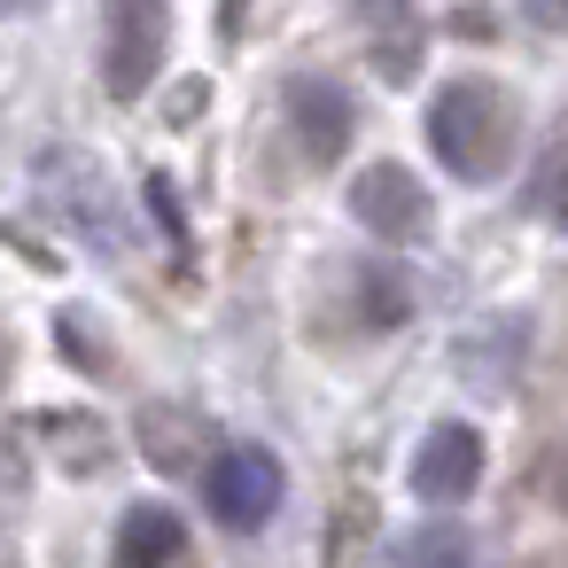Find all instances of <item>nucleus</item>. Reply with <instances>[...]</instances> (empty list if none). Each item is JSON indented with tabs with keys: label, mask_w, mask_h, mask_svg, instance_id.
Instances as JSON below:
<instances>
[{
	"label": "nucleus",
	"mask_w": 568,
	"mask_h": 568,
	"mask_svg": "<svg viewBox=\"0 0 568 568\" xmlns=\"http://www.w3.org/2000/svg\"><path fill=\"white\" fill-rule=\"evenodd\" d=\"M195 436H203L195 413H172V405H149V413H141V452H149L164 475L195 467Z\"/></svg>",
	"instance_id": "9"
},
{
	"label": "nucleus",
	"mask_w": 568,
	"mask_h": 568,
	"mask_svg": "<svg viewBox=\"0 0 568 568\" xmlns=\"http://www.w3.org/2000/svg\"><path fill=\"white\" fill-rule=\"evenodd\" d=\"M343 9H358V17H397L405 0H343Z\"/></svg>",
	"instance_id": "13"
},
{
	"label": "nucleus",
	"mask_w": 568,
	"mask_h": 568,
	"mask_svg": "<svg viewBox=\"0 0 568 568\" xmlns=\"http://www.w3.org/2000/svg\"><path fill=\"white\" fill-rule=\"evenodd\" d=\"M552 211H560V226H568V187H560V203H552Z\"/></svg>",
	"instance_id": "14"
},
{
	"label": "nucleus",
	"mask_w": 568,
	"mask_h": 568,
	"mask_svg": "<svg viewBox=\"0 0 568 568\" xmlns=\"http://www.w3.org/2000/svg\"><path fill=\"white\" fill-rule=\"evenodd\" d=\"M351 219L366 226V234H382V242H420L428 226H436V203H428V187H420V172H405V164H366L358 180H351Z\"/></svg>",
	"instance_id": "5"
},
{
	"label": "nucleus",
	"mask_w": 568,
	"mask_h": 568,
	"mask_svg": "<svg viewBox=\"0 0 568 568\" xmlns=\"http://www.w3.org/2000/svg\"><path fill=\"white\" fill-rule=\"evenodd\" d=\"M475 483H483V436L467 420H436L420 436V452H413V490L428 506H459Z\"/></svg>",
	"instance_id": "7"
},
{
	"label": "nucleus",
	"mask_w": 568,
	"mask_h": 568,
	"mask_svg": "<svg viewBox=\"0 0 568 568\" xmlns=\"http://www.w3.org/2000/svg\"><path fill=\"white\" fill-rule=\"evenodd\" d=\"M288 125H296V149L312 156V164H343V149H351V133H358V102H351V87L343 79H288Z\"/></svg>",
	"instance_id": "6"
},
{
	"label": "nucleus",
	"mask_w": 568,
	"mask_h": 568,
	"mask_svg": "<svg viewBox=\"0 0 568 568\" xmlns=\"http://www.w3.org/2000/svg\"><path fill=\"white\" fill-rule=\"evenodd\" d=\"M413 312V296H405V273H389V265H366L358 273V320L366 327H397Z\"/></svg>",
	"instance_id": "11"
},
{
	"label": "nucleus",
	"mask_w": 568,
	"mask_h": 568,
	"mask_svg": "<svg viewBox=\"0 0 568 568\" xmlns=\"http://www.w3.org/2000/svg\"><path fill=\"white\" fill-rule=\"evenodd\" d=\"M164 48H172V0H110V48H102L110 102H141L164 71Z\"/></svg>",
	"instance_id": "4"
},
{
	"label": "nucleus",
	"mask_w": 568,
	"mask_h": 568,
	"mask_svg": "<svg viewBox=\"0 0 568 568\" xmlns=\"http://www.w3.org/2000/svg\"><path fill=\"white\" fill-rule=\"evenodd\" d=\"M187 552V529L172 506H125L118 521V568H172Z\"/></svg>",
	"instance_id": "8"
},
{
	"label": "nucleus",
	"mask_w": 568,
	"mask_h": 568,
	"mask_svg": "<svg viewBox=\"0 0 568 568\" xmlns=\"http://www.w3.org/2000/svg\"><path fill=\"white\" fill-rule=\"evenodd\" d=\"M397 568H475V537L459 521H428L397 545Z\"/></svg>",
	"instance_id": "10"
},
{
	"label": "nucleus",
	"mask_w": 568,
	"mask_h": 568,
	"mask_svg": "<svg viewBox=\"0 0 568 568\" xmlns=\"http://www.w3.org/2000/svg\"><path fill=\"white\" fill-rule=\"evenodd\" d=\"M529 17L537 24H568V0H529Z\"/></svg>",
	"instance_id": "12"
},
{
	"label": "nucleus",
	"mask_w": 568,
	"mask_h": 568,
	"mask_svg": "<svg viewBox=\"0 0 568 568\" xmlns=\"http://www.w3.org/2000/svg\"><path fill=\"white\" fill-rule=\"evenodd\" d=\"M40 195L55 203V219L71 234H87V250H125V211L110 195V172L87 149H40Z\"/></svg>",
	"instance_id": "2"
},
{
	"label": "nucleus",
	"mask_w": 568,
	"mask_h": 568,
	"mask_svg": "<svg viewBox=\"0 0 568 568\" xmlns=\"http://www.w3.org/2000/svg\"><path fill=\"white\" fill-rule=\"evenodd\" d=\"M514 141H521V118L506 102V87L490 79H444L436 102H428V149L452 180L483 187L514 164Z\"/></svg>",
	"instance_id": "1"
},
{
	"label": "nucleus",
	"mask_w": 568,
	"mask_h": 568,
	"mask_svg": "<svg viewBox=\"0 0 568 568\" xmlns=\"http://www.w3.org/2000/svg\"><path fill=\"white\" fill-rule=\"evenodd\" d=\"M281 490H288V475H281V459H273L265 444H226V452L203 467V506H211V521H219V529H242V537L281 514Z\"/></svg>",
	"instance_id": "3"
}]
</instances>
